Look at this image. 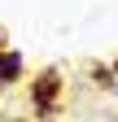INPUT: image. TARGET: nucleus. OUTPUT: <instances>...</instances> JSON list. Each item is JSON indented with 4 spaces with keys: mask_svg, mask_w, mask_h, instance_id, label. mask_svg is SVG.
<instances>
[{
    "mask_svg": "<svg viewBox=\"0 0 118 122\" xmlns=\"http://www.w3.org/2000/svg\"><path fill=\"white\" fill-rule=\"evenodd\" d=\"M57 100H61V70H44L35 79V87H31V109L39 118H53L57 109H61Z\"/></svg>",
    "mask_w": 118,
    "mask_h": 122,
    "instance_id": "obj_1",
    "label": "nucleus"
},
{
    "mask_svg": "<svg viewBox=\"0 0 118 122\" xmlns=\"http://www.w3.org/2000/svg\"><path fill=\"white\" fill-rule=\"evenodd\" d=\"M22 79V52H0V87Z\"/></svg>",
    "mask_w": 118,
    "mask_h": 122,
    "instance_id": "obj_2",
    "label": "nucleus"
}]
</instances>
